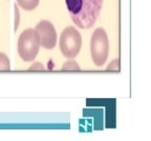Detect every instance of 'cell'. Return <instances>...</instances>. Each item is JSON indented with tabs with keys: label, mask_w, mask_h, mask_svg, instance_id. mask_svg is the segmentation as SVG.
<instances>
[{
	"label": "cell",
	"mask_w": 151,
	"mask_h": 141,
	"mask_svg": "<svg viewBox=\"0 0 151 141\" xmlns=\"http://www.w3.org/2000/svg\"><path fill=\"white\" fill-rule=\"evenodd\" d=\"M71 20L77 27L89 29L101 14L103 0H65Z\"/></svg>",
	"instance_id": "1"
},
{
	"label": "cell",
	"mask_w": 151,
	"mask_h": 141,
	"mask_svg": "<svg viewBox=\"0 0 151 141\" xmlns=\"http://www.w3.org/2000/svg\"><path fill=\"white\" fill-rule=\"evenodd\" d=\"M109 53V40L105 29L98 27L90 38V56L93 64L101 67L105 64Z\"/></svg>",
	"instance_id": "2"
},
{
	"label": "cell",
	"mask_w": 151,
	"mask_h": 141,
	"mask_svg": "<svg viewBox=\"0 0 151 141\" xmlns=\"http://www.w3.org/2000/svg\"><path fill=\"white\" fill-rule=\"evenodd\" d=\"M40 48L39 36L34 28L22 31L18 39V53L24 62H33Z\"/></svg>",
	"instance_id": "3"
},
{
	"label": "cell",
	"mask_w": 151,
	"mask_h": 141,
	"mask_svg": "<svg viewBox=\"0 0 151 141\" xmlns=\"http://www.w3.org/2000/svg\"><path fill=\"white\" fill-rule=\"evenodd\" d=\"M59 46L61 53L66 59H75L82 46L81 33L75 26H67L60 35Z\"/></svg>",
	"instance_id": "4"
},
{
	"label": "cell",
	"mask_w": 151,
	"mask_h": 141,
	"mask_svg": "<svg viewBox=\"0 0 151 141\" xmlns=\"http://www.w3.org/2000/svg\"><path fill=\"white\" fill-rule=\"evenodd\" d=\"M35 31L39 36L40 46L45 49H52L57 44V31L54 24L48 20H42L36 25Z\"/></svg>",
	"instance_id": "5"
},
{
	"label": "cell",
	"mask_w": 151,
	"mask_h": 141,
	"mask_svg": "<svg viewBox=\"0 0 151 141\" xmlns=\"http://www.w3.org/2000/svg\"><path fill=\"white\" fill-rule=\"evenodd\" d=\"M40 0H17L18 3L24 11H33L39 4Z\"/></svg>",
	"instance_id": "6"
},
{
	"label": "cell",
	"mask_w": 151,
	"mask_h": 141,
	"mask_svg": "<svg viewBox=\"0 0 151 141\" xmlns=\"http://www.w3.org/2000/svg\"><path fill=\"white\" fill-rule=\"evenodd\" d=\"M11 69L9 56L4 52H0V71H9Z\"/></svg>",
	"instance_id": "7"
},
{
	"label": "cell",
	"mask_w": 151,
	"mask_h": 141,
	"mask_svg": "<svg viewBox=\"0 0 151 141\" xmlns=\"http://www.w3.org/2000/svg\"><path fill=\"white\" fill-rule=\"evenodd\" d=\"M62 70H81V68H80V66H79V64L77 63L75 60L70 59L63 64Z\"/></svg>",
	"instance_id": "8"
},
{
	"label": "cell",
	"mask_w": 151,
	"mask_h": 141,
	"mask_svg": "<svg viewBox=\"0 0 151 141\" xmlns=\"http://www.w3.org/2000/svg\"><path fill=\"white\" fill-rule=\"evenodd\" d=\"M106 70L109 71H119L120 70V59H114L108 66Z\"/></svg>",
	"instance_id": "9"
},
{
	"label": "cell",
	"mask_w": 151,
	"mask_h": 141,
	"mask_svg": "<svg viewBox=\"0 0 151 141\" xmlns=\"http://www.w3.org/2000/svg\"><path fill=\"white\" fill-rule=\"evenodd\" d=\"M14 9H15V31H17L19 27V24H20V11H19L17 4L14 5Z\"/></svg>",
	"instance_id": "10"
},
{
	"label": "cell",
	"mask_w": 151,
	"mask_h": 141,
	"mask_svg": "<svg viewBox=\"0 0 151 141\" xmlns=\"http://www.w3.org/2000/svg\"><path fill=\"white\" fill-rule=\"evenodd\" d=\"M28 69H29V70H45V67L40 62H36V63L32 64L31 67Z\"/></svg>",
	"instance_id": "11"
}]
</instances>
